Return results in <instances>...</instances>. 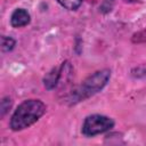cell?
<instances>
[{"mask_svg":"<svg viewBox=\"0 0 146 146\" xmlns=\"http://www.w3.org/2000/svg\"><path fill=\"white\" fill-rule=\"evenodd\" d=\"M10 106H11V100L9 97H6L1 100V116H3L7 113V111L10 108Z\"/></svg>","mask_w":146,"mask_h":146,"instance_id":"9c48e42d","label":"cell"},{"mask_svg":"<svg viewBox=\"0 0 146 146\" xmlns=\"http://www.w3.org/2000/svg\"><path fill=\"white\" fill-rule=\"evenodd\" d=\"M132 41L133 42H145L146 41V29L136 33L132 38Z\"/></svg>","mask_w":146,"mask_h":146,"instance_id":"30bf717a","label":"cell"},{"mask_svg":"<svg viewBox=\"0 0 146 146\" xmlns=\"http://www.w3.org/2000/svg\"><path fill=\"white\" fill-rule=\"evenodd\" d=\"M113 5H114V0H103L100 5V11L104 14L111 11V9L113 8Z\"/></svg>","mask_w":146,"mask_h":146,"instance_id":"ba28073f","label":"cell"},{"mask_svg":"<svg viewBox=\"0 0 146 146\" xmlns=\"http://www.w3.org/2000/svg\"><path fill=\"white\" fill-rule=\"evenodd\" d=\"M114 120L110 116L102 114H91L84 119L81 132L86 137H94L110 131L114 128Z\"/></svg>","mask_w":146,"mask_h":146,"instance_id":"3957f363","label":"cell"},{"mask_svg":"<svg viewBox=\"0 0 146 146\" xmlns=\"http://www.w3.org/2000/svg\"><path fill=\"white\" fill-rule=\"evenodd\" d=\"M110 79H111V71L107 68L99 70L92 73L71 94V102L75 104L78 102L84 100L96 95L107 84Z\"/></svg>","mask_w":146,"mask_h":146,"instance_id":"7a4b0ae2","label":"cell"},{"mask_svg":"<svg viewBox=\"0 0 146 146\" xmlns=\"http://www.w3.org/2000/svg\"><path fill=\"white\" fill-rule=\"evenodd\" d=\"M15 44H16V41L11 36H7V35L1 36V50H2V52L11 51L14 49Z\"/></svg>","mask_w":146,"mask_h":146,"instance_id":"8992f818","label":"cell"},{"mask_svg":"<svg viewBox=\"0 0 146 146\" xmlns=\"http://www.w3.org/2000/svg\"><path fill=\"white\" fill-rule=\"evenodd\" d=\"M31 21L30 13L24 8H17L13 11L10 16V24L13 27H23L26 26Z\"/></svg>","mask_w":146,"mask_h":146,"instance_id":"277c9868","label":"cell"},{"mask_svg":"<svg viewBox=\"0 0 146 146\" xmlns=\"http://www.w3.org/2000/svg\"><path fill=\"white\" fill-rule=\"evenodd\" d=\"M62 71H63V64L59 66V67H54L49 73H47V75L43 78V83H44V87L48 89V90H51L54 89L60 78H62Z\"/></svg>","mask_w":146,"mask_h":146,"instance_id":"5b68a950","label":"cell"},{"mask_svg":"<svg viewBox=\"0 0 146 146\" xmlns=\"http://www.w3.org/2000/svg\"><path fill=\"white\" fill-rule=\"evenodd\" d=\"M63 8L67 9V10H76L83 0H56Z\"/></svg>","mask_w":146,"mask_h":146,"instance_id":"52a82bcc","label":"cell"},{"mask_svg":"<svg viewBox=\"0 0 146 146\" xmlns=\"http://www.w3.org/2000/svg\"><path fill=\"white\" fill-rule=\"evenodd\" d=\"M46 111L47 106L42 100L26 99L14 111L9 121V127L13 131H22L30 128L44 115Z\"/></svg>","mask_w":146,"mask_h":146,"instance_id":"6da1fadb","label":"cell"}]
</instances>
